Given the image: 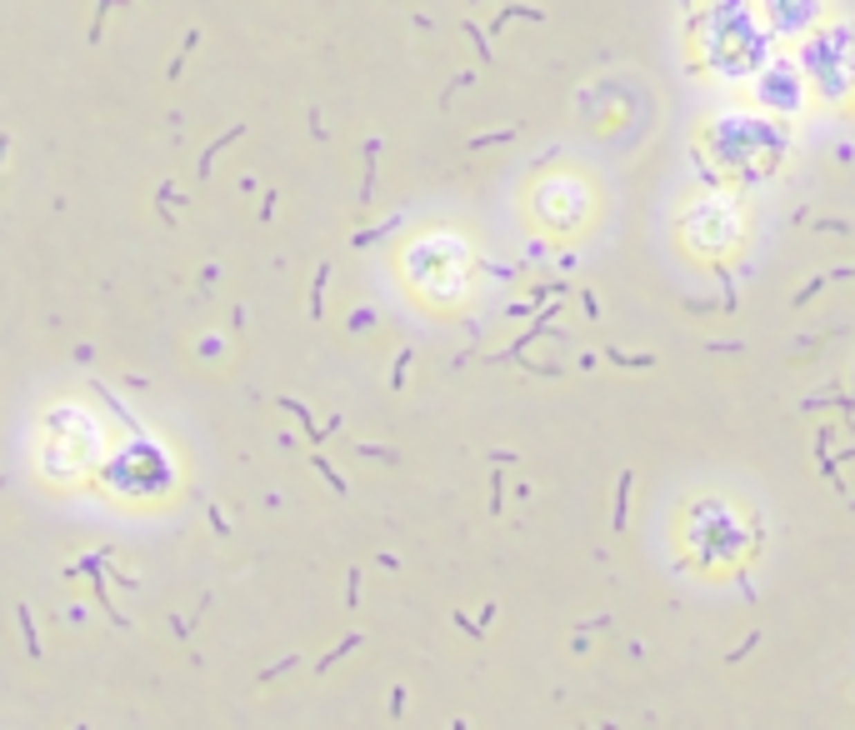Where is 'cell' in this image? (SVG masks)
Returning <instances> with one entry per match:
<instances>
[{"mask_svg":"<svg viewBox=\"0 0 855 730\" xmlns=\"http://www.w3.org/2000/svg\"><path fill=\"white\" fill-rule=\"evenodd\" d=\"M465 30H470V40H476V46H480V60H490V46H485V30H476V26H465Z\"/></svg>","mask_w":855,"mask_h":730,"instance_id":"277c9868","label":"cell"},{"mask_svg":"<svg viewBox=\"0 0 855 730\" xmlns=\"http://www.w3.org/2000/svg\"><path fill=\"white\" fill-rule=\"evenodd\" d=\"M541 15H545V10H536V6H510V10H505V15L496 20V30L505 26V20H541Z\"/></svg>","mask_w":855,"mask_h":730,"instance_id":"7a4b0ae2","label":"cell"},{"mask_svg":"<svg viewBox=\"0 0 855 730\" xmlns=\"http://www.w3.org/2000/svg\"><path fill=\"white\" fill-rule=\"evenodd\" d=\"M615 365H630V371H646V365H655V355H621V350H610Z\"/></svg>","mask_w":855,"mask_h":730,"instance_id":"3957f363","label":"cell"},{"mask_svg":"<svg viewBox=\"0 0 855 730\" xmlns=\"http://www.w3.org/2000/svg\"><path fill=\"white\" fill-rule=\"evenodd\" d=\"M630 480H635L630 470H621V490H615V530L626 525V496H630Z\"/></svg>","mask_w":855,"mask_h":730,"instance_id":"6da1fadb","label":"cell"}]
</instances>
